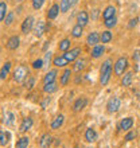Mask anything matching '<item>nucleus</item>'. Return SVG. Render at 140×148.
I'll return each mask as SVG.
<instances>
[{
    "mask_svg": "<svg viewBox=\"0 0 140 148\" xmlns=\"http://www.w3.org/2000/svg\"><path fill=\"white\" fill-rule=\"evenodd\" d=\"M32 27H34V18H32V16H27V18L23 20V23H22V27L20 28H22V32L27 35L28 32L32 30Z\"/></svg>",
    "mask_w": 140,
    "mask_h": 148,
    "instance_id": "423d86ee",
    "label": "nucleus"
},
{
    "mask_svg": "<svg viewBox=\"0 0 140 148\" xmlns=\"http://www.w3.org/2000/svg\"><path fill=\"white\" fill-rule=\"evenodd\" d=\"M116 23H117L116 16H113V18H110V19H106V20L104 22V24H105V27H106V28L115 27V26H116Z\"/></svg>",
    "mask_w": 140,
    "mask_h": 148,
    "instance_id": "72a5a7b5",
    "label": "nucleus"
},
{
    "mask_svg": "<svg viewBox=\"0 0 140 148\" xmlns=\"http://www.w3.org/2000/svg\"><path fill=\"white\" fill-rule=\"evenodd\" d=\"M8 137H10V133L8 132H0V145L1 147H4V145L8 143Z\"/></svg>",
    "mask_w": 140,
    "mask_h": 148,
    "instance_id": "473e14b6",
    "label": "nucleus"
},
{
    "mask_svg": "<svg viewBox=\"0 0 140 148\" xmlns=\"http://www.w3.org/2000/svg\"><path fill=\"white\" fill-rule=\"evenodd\" d=\"M82 32H84V27L80 26V24H75L73 28H71V36L73 38H81L82 36Z\"/></svg>",
    "mask_w": 140,
    "mask_h": 148,
    "instance_id": "b1692460",
    "label": "nucleus"
},
{
    "mask_svg": "<svg viewBox=\"0 0 140 148\" xmlns=\"http://www.w3.org/2000/svg\"><path fill=\"white\" fill-rule=\"evenodd\" d=\"M57 75H58V71H57V70H50V71H47L46 75L43 77V82H45V84H49V82H54L55 78H57Z\"/></svg>",
    "mask_w": 140,
    "mask_h": 148,
    "instance_id": "412c9836",
    "label": "nucleus"
},
{
    "mask_svg": "<svg viewBox=\"0 0 140 148\" xmlns=\"http://www.w3.org/2000/svg\"><path fill=\"white\" fill-rule=\"evenodd\" d=\"M32 124H34V121H32L31 117H26V119H23L22 124H20L19 131H20V132H27L28 129H31Z\"/></svg>",
    "mask_w": 140,
    "mask_h": 148,
    "instance_id": "4468645a",
    "label": "nucleus"
},
{
    "mask_svg": "<svg viewBox=\"0 0 140 148\" xmlns=\"http://www.w3.org/2000/svg\"><path fill=\"white\" fill-rule=\"evenodd\" d=\"M71 5H73V4H71V0H61V4H59V7H61V12H63V14L67 12Z\"/></svg>",
    "mask_w": 140,
    "mask_h": 148,
    "instance_id": "c85d7f7f",
    "label": "nucleus"
},
{
    "mask_svg": "<svg viewBox=\"0 0 140 148\" xmlns=\"http://www.w3.org/2000/svg\"><path fill=\"white\" fill-rule=\"evenodd\" d=\"M5 16H7V4H5V1H1L0 3V20L4 22Z\"/></svg>",
    "mask_w": 140,
    "mask_h": 148,
    "instance_id": "2f4dec72",
    "label": "nucleus"
},
{
    "mask_svg": "<svg viewBox=\"0 0 140 148\" xmlns=\"http://www.w3.org/2000/svg\"><path fill=\"white\" fill-rule=\"evenodd\" d=\"M34 82H35V79H34L32 77H30L28 82H26V88H27V89H32V86H34Z\"/></svg>",
    "mask_w": 140,
    "mask_h": 148,
    "instance_id": "ea45409f",
    "label": "nucleus"
},
{
    "mask_svg": "<svg viewBox=\"0 0 140 148\" xmlns=\"http://www.w3.org/2000/svg\"><path fill=\"white\" fill-rule=\"evenodd\" d=\"M14 18H15V14L14 12H8V15L5 16V19H4V24L5 26H11L14 23Z\"/></svg>",
    "mask_w": 140,
    "mask_h": 148,
    "instance_id": "f704fd0d",
    "label": "nucleus"
},
{
    "mask_svg": "<svg viewBox=\"0 0 140 148\" xmlns=\"http://www.w3.org/2000/svg\"><path fill=\"white\" fill-rule=\"evenodd\" d=\"M100 40H101V35H100L97 31L90 32L89 35H88V38H86V43H88V46H93V47L97 46Z\"/></svg>",
    "mask_w": 140,
    "mask_h": 148,
    "instance_id": "0eeeda50",
    "label": "nucleus"
},
{
    "mask_svg": "<svg viewBox=\"0 0 140 148\" xmlns=\"http://www.w3.org/2000/svg\"><path fill=\"white\" fill-rule=\"evenodd\" d=\"M74 148H78V147H74Z\"/></svg>",
    "mask_w": 140,
    "mask_h": 148,
    "instance_id": "09e8293b",
    "label": "nucleus"
},
{
    "mask_svg": "<svg viewBox=\"0 0 140 148\" xmlns=\"http://www.w3.org/2000/svg\"><path fill=\"white\" fill-rule=\"evenodd\" d=\"M97 14H98V10H94V15H93V19L97 18Z\"/></svg>",
    "mask_w": 140,
    "mask_h": 148,
    "instance_id": "a18cd8bd",
    "label": "nucleus"
},
{
    "mask_svg": "<svg viewBox=\"0 0 140 148\" xmlns=\"http://www.w3.org/2000/svg\"><path fill=\"white\" fill-rule=\"evenodd\" d=\"M59 10H61V7L58 4H53L50 7V10L47 11V19H55L59 14Z\"/></svg>",
    "mask_w": 140,
    "mask_h": 148,
    "instance_id": "f3484780",
    "label": "nucleus"
},
{
    "mask_svg": "<svg viewBox=\"0 0 140 148\" xmlns=\"http://www.w3.org/2000/svg\"><path fill=\"white\" fill-rule=\"evenodd\" d=\"M81 53H82L81 47H74V49H70V50L65 51L63 57H65L69 62H74V61L80 57V54H81Z\"/></svg>",
    "mask_w": 140,
    "mask_h": 148,
    "instance_id": "39448f33",
    "label": "nucleus"
},
{
    "mask_svg": "<svg viewBox=\"0 0 140 148\" xmlns=\"http://www.w3.org/2000/svg\"><path fill=\"white\" fill-rule=\"evenodd\" d=\"M132 58H133V61H139L140 59V51H135L133 55H132Z\"/></svg>",
    "mask_w": 140,
    "mask_h": 148,
    "instance_id": "37998d69",
    "label": "nucleus"
},
{
    "mask_svg": "<svg viewBox=\"0 0 140 148\" xmlns=\"http://www.w3.org/2000/svg\"><path fill=\"white\" fill-rule=\"evenodd\" d=\"M27 75H28L27 66H24V65H19V66L14 70V81L22 82V81H24V79L27 78Z\"/></svg>",
    "mask_w": 140,
    "mask_h": 148,
    "instance_id": "7ed1b4c3",
    "label": "nucleus"
},
{
    "mask_svg": "<svg viewBox=\"0 0 140 148\" xmlns=\"http://www.w3.org/2000/svg\"><path fill=\"white\" fill-rule=\"evenodd\" d=\"M136 137V131H129L127 135H125V137H124V140H127V141H131V140H133Z\"/></svg>",
    "mask_w": 140,
    "mask_h": 148,
    "instance_id": "4c0bfd02",
    "label": "nucleus"
},
{
    "mask_svg": "<svg viewBox=\"0 0 140 148\" xmlns=\"http://www.w3.org/2000/svg\"><path fill=\"white\" fill-rule=\"evenodd\" d=\"M110 75H112V61L106 59V61H104L101 69H100V82L102 86H105L109 82Z\"/></svg>",
    "mask_w": 140,
    "mask_h": 148,
    "instance_id": "f257e3e1",
    "label": "nucleus"
},
{
    "mask_svg": "<svg viewBox=\"0 0 140 148\" xmlns=\"http://www.w3.org/2000/svg\"><path fill=\"white\" fill-rule=\"evenodd\" d=\"M86 104H88V98H86V97L77 98V100H75V102L73 104V110H74V112H80V110H82L84 108H85Z\"/></svg>",
    "mask_w": 140,
    "mask_h": 148,
    "instance_id": "9b49d317",
    "label": "nucleus"
},
{
    "mask_svg": "<svg viewBox=\"0 0 140 148\" xmlns=\"http://www.w3.org/2000/svg\"><path fill=\"white\" fill-rule=\"evenodd\" d=\"M127 67H128V59L125 58V57H121V58H119L116 61V63H115V67H113V69H115V74L119 75V77L124 75Z\"/></svg>",
    "mask_w": 140,
    "mask_h": 148,
    "instance_id": "f03ea898",
    "label": "nucleus"
},
{
    "mask_svg": "<svg viewBox=\"0 0 140 148\" xmlns=\"http://www.w3.org/2000/svg\"><path fill=\"white\" fill-rule=\"evenodd\" d=\"M132 77H133V74L131 73V71L125 73L124 75H123V79H121V85L125 86V88L131 86V84H132Z\"/></svg>",
    "mask_w": 140,
    "mask_h": 148,
    "instance_id": "5701e85b",
    "label": "nucleus"
},
{
    "mask_svg": "<svg viewBox=\"0 0 140 148\" xmlns=\"http://www.w3.org/2000/svg\"><path fill=\"white\" fill-rule=\"evenodd\" d=\"M51 143H53V137H51V135H49V133L42 135L40 140H39V145H40V148H49L51 145Z\"/></svg>",
    "mask_w": 140,
    "mask_h": 148,
    "instance_id": "f8f14e48",
    "label": "nucleus"
},
{
    "mask_svg": "<svg viewBox=\"0 0 140 148\" xmlns=\"http://www.w3.org/2000/svg\"><path fill=\"white\" fill-rule=\"evenodd\" d=\"M105 51V47H104V45H97V46H94L93 47V50H92V58H94V59H97V58H100L102 55V53Z\"/></svg>",
    "mask_w": 140,
    "mask_h": 148,
    "instance_id": "aec40b11",
    "label": "nucleus"
},
{
    "mask_svg": "<svg viewBox=\"0 0 140 148\" xmlns=\"http://www.w3.org/2000/svg\"><path fill=\"white\" fill-rule=\"evenodd\" d=\"M88 23H89V14L86 11H80L77 15V24L85 27Z\"/></svg>",
    "mask_w": 140,
    "mask_h": 148,
    "instance_id": "9d476101",
    "label": "nucleus"
},
{
    "mask_svg": "<svg viewBox=\"0 0 140 148\" xmlns=\"http://www.w3.org/2000/svg\"><path fill=\"white\" fill-rule=\"evenodd\" d=\"M43 4H45V0H32V8H34V10L42 8Z\"/></svg>",
    "mask_w": 140,
    "mask_h": 148,
    "instance_id": "e433bc0d",
    "label": "nucleus"
},
{
    "mask_svg": "<svg viewBox=\"0 0 140 148\" xmlns=\"http://www.w3.org/2000/svg\"><path fill=\"white\" fill-rule=\"evenodd\" d=\"M70 75H71V70H70V69H65L63 74L61 75V85H62V86H66L67 84H69Z\"/></svg>",
    "mask_w": 140,
    "mask_h": 148,
    "instance_id": "a878e982",
    "label": "nucleus"
},
{
    "mask_svg": "<svg viewBox=\"0 0 140 148\" xmlns=\"http://www.w3.org/2000/svg\"><path fill=\"white\" fill-rule=\"evenodd\" d=\"M50 101H51L50 97H46L45 100H43V102H42V108H43V109H45V108H46V106L50 104Z\"/></svg>",
    "mask_w": 140,
    "mask_h": 148,
    "instance_id": "a19ab883",
    "label": "nucleus"
},
{
    "mask_svg": "<svg viewBox=\"0 0 140 148\" xmlns=\"http://www.w3.org/2000/svg\"><path fill=\"white\" fill-rule=\"evenodd\" d=\"M112 38H113V35H112V32L109 31V30L102 31V34H101V42H102V45H104V43H109L110 40H112Z\"/></svg>",
    "mask_w": 140,
    "mask_h": 148,
    "instance_id": "c756f323",
    "label": "nucleus"
},
{
    "mask_svg": "<svg viewBox=\"0 0 140 148\" xmlns=\"http://www.w3.org/2000/svg\"><path fill=\"white\" fill-rule=\"evenodd\" d=\"M16 1H18V3H22V1H23V0H16Z\"/></svg>",
    "mask_w": 140,
    "mask_h": 148,
    "instance_id": "49530a36",
    "label": "nucleus"
},
{
    "mask_svg": "<svg viewBox=\"0 0 140 148\" xmlns=\"http://www.w3.org/2000/svg\"><path fill=\"white\" fill-rule=\"evenodd\" d=\"M133 127V119L132 117H125L120 121L119 124V129L120 131H129V129Z\"/></svg>",
    "mask_w": 140,
    "mask_h": 148,
    "instance_id": "1a4fd4ad",
    "label": "nucleus"
},
{
    "mask_svg": "<svg viewBox=\"0 0 140 148\" xmlns=\"http://www.w3.org/2000/svg\"><path fill=\"white\" fill-rule=\"evenodd\" d=\"M43 65H45V61H43V59H35L34 62H32V67H34L35 70H39V69H42Z\"/></svg>",
    "mask_w": 140,
    "mask_h": 148,
    "instance_id": "c9c22d12",
    "label": "nucleus"
},
{
    "mask_svg": "<svg viewBox=\"0 0 140 148\" xmlns=\"http://www.w3.org/2000/svg\"><path fill=\"white\" fill-rule=\"evenodd\" d=\"M53 65H54L55 67H65L66 65H69V61H67L63 55H61V57H55V58L53 59Z\"/></svg>",
    "mask_w": 140,
    "mask_h": 148,
    "instance_id": "6ab92c4d",
    "label": "nucleus"
},
{
    "mask_svg": "<svg viewBox=\"0 0 140 148\" xmlns=\"http://www.w3.org/2000/svg\"><path fill=\"white\" fill-rule=\"evenodd\" d=\"M12 123H14V114H12V113H8V121H7V124L11 125Z\"/></svg>",
    "mask_w": 140,
    "mask_h": 148,
    "instance_id": "c03bdc74",
    "label": "nucleus"
},
{
    "mask_svg": "<svg viewBox=\"0 0 140 148\" xmlns=\"http://www.w3.org/2000/svg\"><path fill=\"white\" fill-rule=\"evenodd\" d=\"M11 66H12L11 62H5L3 65L1 70H0V78H1V79H5V77H7L8 73H10V69H11Z\"/></svg>",
    "mask_w": 140,
    "mask_h": 148,
    "instance_id": "393cba45",
    "label": "nucleus"
},
{
    "mask_svg": "<svg viewBox=\"0 0 140 148\" xmlns=\"http://www.w3.org/2000/svg\"><path fill=\"white\" fill-rule=\"evenodd\" d=\"M115 15H116V8L113 7V5H108V7L102 11V18H104V20L110 19V18H113Z\"/></svg>",
    "mask_w": 140,
    "mask_h": 148,
    "instance_id": "a211bd4d",
    "label": "nucleus"
},
{
    "mask_svg": "<svg viewBox=\"0 0 140 148\" xmlns=\"http://www.w3.org/2000/svg\"><path fill=\"white\" fill-rule=\"evenodd\" d=\"M57 89H58V85H57V82H49V84H45V86H43V92L45 93H54V92H57Z\"/></svg>",
    "mask_w": 140,
    "mask_h": 148,
    "instance_id": "4be33fe9",
    "label": "nucleus"
},
{
    "mask_svg": "<svg viewBox=\"0 0 140 148\" xmlns=\"http://www.w3.org/2000/svg\"><path fill=\"white\" fill-rule=\"evenodd\" d=\"M85 67H86V59L81 58V59H77V61H75L73 69L75 71H82L84 69H85Z\"/></svg>",
    "mask_w": 140,
    "mask_h": 148,
    "instance_id": "bb28decb",
    "label": "nucleus"
},
{
    "mask_svg": "<svg viewBox=\"0 0 140 148\" xmlns=\"http://www.w3.org/2000/svg\"><path fill=\"white\" fill-rule=\"evenodd\" d=\"M121 106V100L119 97H116V96H113L112 98H109L108 104H106V112L108 113H116L117 110L120 109Z\"/></svg>",
    "mask_w": 140,
    "mask_h": 148,
    "instance_id": "20e7f679",
    "label": "nucleus"
},
{
    "mask_svg": "<svg viewBox=\"0 0 140 148\" xmlns=\"http://www.w3.org/2000/svg\"><path fill=\"white\" fill-rule=\"evenodd\" d=\"M46 31V23L43 22V20H39L38 22V24L35 26V28H34V34H35V36L36 38H40V36L43 35V32Z\"/></svg>",
    "mask_w": 140,
    "mask_h": 148,
    "instance_id": "2eb2a0df",
    "label": "nucleus"
},
{
    "mask_svg": "<svg viewBox=\"0 0 140 148\" xmlns=\"http://www.w3.org/2000/svg\"><path fill=\"white\" fill-rule=\"evenodd\" d=\"M51 61V53L49 51V53H46V55H45V63H49Z\"/></svg>",
    "mask_w": 140,
    "mask_h": 148,
    "instance_id": "79ce46f5",
    "label": "nucleus"
},
{
    "mask_svg": "<svg viewBox=\"0 0 140 148\" xmlns=\"http://www.w3.org/2000/svg\"><path fill=\"white\" fill-rule=\"evenodd\" d=\"M70 45H71V42H70V39H62L61 42H59V50L61 51H67L70 50Z\"/></svg>",
    "mask_w": 140,
    "mask_h": 148,
    "instance_id": "7c9ffc66",
    "label": "nucleus"
},
{
    "mask_svg": "<svg viewBox=\"0 0 140 148\" xmlns=\"http://www.w3.org/2000/svg\"><path fill=\"white\" fill-rule=\"evenodd\" d=\"M63 123H65V116H63V114H58V116L53 120V123H51V129H53V131H57V129H59L62 127Z\"/></svg>",
    "mask_w": 140,
    "mask_h": 148,
    "instance_id": "ddd939ff",
    "label": "nucleus"
},
{
    "mask_svg": "<svg viewBox=\"0 0 140 148\" xmlns=\"http://www.w3.org/2000/svg\"><path fill=\"white\" fill-rule=\"evenodd\" d=\"M139 46H140V40H139Z\"/></svg>",
    "mask_w": 140,
    "mask_h": 148,
    "instance_id": "de8ad7c7",
    "label": "nucleus"
},
{
    "mask_svg": "<svg viewBox=\"0 0 140 148\" xmlns=\"http://www.w3.org/2000/svg\"><path fill=\"white\" fill-rule=\"evenodd\" d=\"M85 140L88 143H94L97 140V132L93 128H88L85 131Z\"/></svg>",
    "mask_w": 140,
    "mask_h": 148,
    "instance_id": "dca6fc26",
    "label": "nucleus"
},
{
    "mask_svg": "<svg viewBox=\"0 0 140 148\" xmlns=\"http://www.w3.org/2000/svg\"><path fill=\"white\" fill-rule=\"evenodd\" d=\"M28 144H30V139H28L27 136H23V137H20L19 140H18L15 148H27Z\"/></svg>",
    "mask_w": 140,
    "mask_h": 148,
    "instance_id": "cd10ccee",
    "label": "nucleus"
},
{
    "mask_svg": "<svg viewBox=\"0 0 140 148\" xmlns=\"http://www.w3.org/2000/svg\"><path fill=\"white\" fill-rule=\"evenodd\" d=\"M137 23H139V18H133V19L129 20V23H128V27L129 28H133V27H136Z\"/></svg>",
    "mask_w": 140,
    "mask_h": 148,
    "instance_id": "58836bf2",
    "label": "nucleus"
},
{
    "mask_svg": "<svg viewBox=\"0 0 140 148\" xmlns=\"http://www.w3.org/2000/svg\"><path fill=\"white\" fill-rule=\"evenodd\" d=\"M20 45V38L18 35H14L11 38H8L7 43H5V46H7L8 50H16Z\"/></svg>",
    "mask_w": 140,
    "mask_h": 148,
    "instance_id": "6e6552de",
    "label": "nucleus"
}]
</instances>
